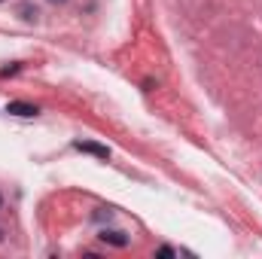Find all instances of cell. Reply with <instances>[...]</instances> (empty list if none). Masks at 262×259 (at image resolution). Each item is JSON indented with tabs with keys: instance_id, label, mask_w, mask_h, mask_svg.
<instances>
[{
	"instance_id": "6da1fadb",
	"label": "cell",
	"mask_w": 262,
	"mask_h": 259,
	"mask_svg": "<svg viewBox=\"0 0 262 259\" xmlns=\"http://www.w3.org/2000/svg\"><path fill=\"white\" fill-rule=\"evenodd\" d=\"M6 113H12V116H37L40 110L34 107V104H21V101H12V104H6Z\"/></svg>"
},
{
	"instance_id": "8992f818",
	"label": "cell",
	"mask_w": 262,
	"mask_h": 259,
	"mask_svg": "<svg viewBox=\"0 0 262 259\" xmlns=\"http://www.w3.org/2000/svg\"><path fill=\"white\" fill-rule=\"evenodd\" d=\"M0 207H3V198H0Z\"/></svg>"
},
{
	"instance_id": "277c9868",
	"label": "cell",
	"mask_w": 262,
	"mask_h": 259,
	"mask_svg": "<svg viewBox=\"0 0 262 259\" xmlns=\"http://www.w3.org/2000/svg\"><path fill=\"white\" fill-rule=\"evenodd\" d=\"M21 12H25L21 18H28V21H31V18H37V9H31V6H21Z\"/></svg>"
},
{
	"instance_id": "3957f363",
	"label": "cell",
	"mask_w": 262,
	"mask_h": 259,
	"mask_svg": "<svg viewBox=\"0 0 262 259\" xmlns=\"http://www.w3.org/2000/svg\"><path fill=\"white\" fill-rule=\"evenodd\" d=\"M76 149H79V153H92V156H98V159H107V156H110V149H107V146H98V143H82V140L76 143Z\"/></svg>"
},
{
	"instance_id": "5b68a950",
	"label": "cell",
	"mask_w": 262,
	"mask_h": 259,
	"mask_svg": "<svg viewBox=\"0 0 262 259\" xmlns=\"http://www.w3.org/2000/svg\"><path fill=\"white\" fill-rule=\"evenodd\" d=\"M49 3H67V0H49Z\"/></svg>"
},
{
	"instance_id": "7a4b0ae2",
	"label": "cell",
	"mask_w": 262,
	"mask_h": 259,
	"mask_svg": "<svg viewBox=\"0 0 262 259\" xmlns=\"http://www.w3.org/2000/svg\"><path fill=\"white\" fill-rule=\"evenodd\" d=\"M101 241H104V244H113V247H125V244H128V238H125L122 232H116V229H104V232H101Z\"/></svg>"
}]
</instances>
